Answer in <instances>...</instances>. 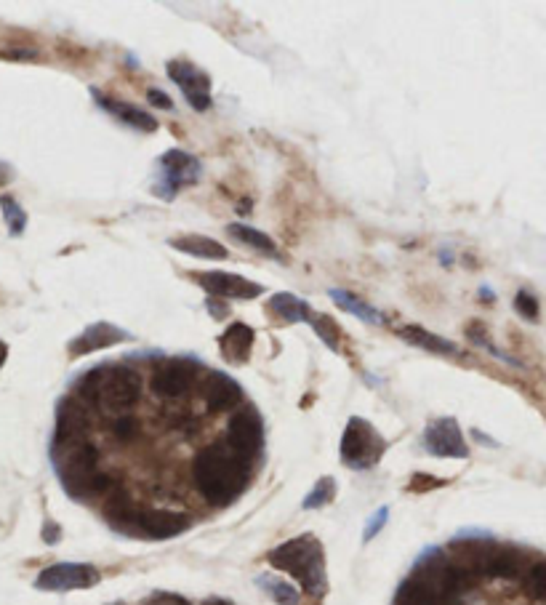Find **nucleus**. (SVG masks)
<instances>
[{
    "instance_id": "4",
    "label": "nucleus",
    "mask_w": 546,
    "mask_h": 605,
    "mask_svg": "<svg viewBox=\"0 0 546 605\" xmlns=\"http://www.w3.org/2000/svg\"><path fill=\"white\" fill-rule=\"evenodd\" d=\"M62 483L72 499L104 494L110 488V478L99 472V451L88 443H80L62 462Z\"/></svg>"
},
{
    "instance_id": "33",
    "label": "nucleus",
    "mask_w": 546,
    "mask_h": 605,
    "mask_svg": "<svg viewBox=\"0 0 546 605\" xmlns=\"http://www.w3.org/2000/svg\"><path fill=\"white\" fill-rule=\"evenodd\" d=\"M147 605H190V603H187L184 598H179V595H155Z\"/></svg>"
},
{
    "instance_id": "36",
    "label": "nucleus",
    "mask_w": 546,
    "mask_h": 605,
    "mask_svg": "<svg viewBox=\"0 0 546 605\" xmlns=\"http://www.w3.org/2000/svg\"><path fill=\"white\" fill-rule=\"evenodd\" d=\"M8 358V347L3 342H0V368H3V363H6Z\"/></svg>"
},
{
    "instance_id": "25",
    "label": "nucleus",
    "mask_w": 546,
    "mask_h": 605,
    "mask_svg": "<svg viewBox=\"0 0 546 605\" xmlns=\"http://www.w3.org/2000/svg\"><path fill=\"white\" fill-rule=\"evenodd\" d=\"M309 326L315 328V334L320 336L325 342V347L333 352H339V326H336V320H331L328 315H315V318L309 320Z\"/></svg>"
},
{
    "instance_id": "2",
    "label": "nucleus",
    "mask_w": 546,
    "mask_h": 605,
    "mask_svg": "<svg viewBox=\"0 0 546 605\" xmlns=\"http://www.w3.org/2000/svg\"><path fill=\"white\" fill-rule=\"evenodd\" d=\"M78 395L107 411H128L139 403L142 376L128 366H99L80 379Z\"/></svg>"
},
{
    "instance_id": "3",
    "label": "nucleus",
    "mask_w": 546,
    "mask_h": 605,
    "mask_svg": "<svg viewBox=\"0 0 546 605\" xmlns=\"http://www.w3.org/2000/svg\"><path fill=\"white\" fill-rule=\"evenodd\" d=\"M272 568H280L309 592L320 595L325 590V555L323 544L312 534L296 536L270 552Z\"/></svg>"
},
{
    "instance_id": "34",
    "label": "nucleus",
    "mask_w": 546,
    "mask_h": 605,
    "mask_svg": "<svg viewBox=\"0 0 546 605\" xmlns=\"http://www.w3.org/2000/svg\"><path fill=\"white\" fill-rule=\"evenodd\" d=\"M387 515H389L387 510H381L379 515H373L371 528H368V531H365V539H373V534H376V531H379V528L384 526V523H387Z\"/></svg>"
},
{
    "instance_id": "8",
    "label": "nucleus",
    "mask_w": 546,
    "mask_h": 605,
    "mask_svg": "<svg viewBox=\"0 0 546 605\" xmlns=\"http://www.w3.org/2000/svg\"><path fill=\"white\" fill-rule=\"evenodd\" d=\"M227 446L238 456H243L246 462L262 451L264 424L254 408H243V411L232 416L230 427H227Z\"/></svg>"
},
{
    "instance_id": "32",
    "label": "nucleus",
    "mask_w": 546,
    "mask_h": 605,
    "mask_svg": "<svg viewBox=\"0 0 546 605\" xmlns=\"http://www.w3.org/2000/svg\"><path fill=\"white\" fill-rule=\"evenodd\" d=\"M147 99H150V104L160 107V110H171V107H174L171 96H168L166 91H160V88H150V91H147Z\"/></svg>"
},
{
    "instance_id": "11",
    "label": "nucleus",
    "mask_w": 546,
    "mask_h": 605,
    "mask_svg": "<svg viewBox=\"0 0 546 605\" xmlns=\"http://www.w3.org/2000/svg\"><path fill=\"white\" fill-rule=\"evenodd\" d=\"M424 446L429 454L445 456V459H467L469 448L464 443L456 419H437L424 432Z\"/></svg>"
},
{
    "instance_id": "20",
    "label": "nucleus",
    "mask_w": 546,
    "mask_h": 605,
    "mask_svg": "<svg viewBox=\"0 0 546 605\" xmlns=\"http://www.w3.org/2000/svg\"><path fill=\"white\" fill-rule=\"evenodd\" d=\"M219 347H222L224 358L232 360V363H243L254 347V328L246 326V323H232L219 339Z\"/></svg>"
},
{
    "instance_id": "7",
    "label": "nucleus",
    "mask_w": 546,
    "mask_h": 605,
    "mask_svg": "<svg viewBox=\"0 0 546 605\" xmlns=\"http://www.w3.org/2000/svg\"><path fill=\"white\" fill-rule=\"evenodd\" d=\"M99 582V571L86 563H56L48 566L38 576L35 587L46 592H70V590H88Z\"/></svg>"
},
{
    "instance_id": "37",
    "label": "nucleus",
    "mask_w": 546,
    "mask_h": 605,
    "mask_svg": "<svg viewBox=\"0 0 546 605\" xmlns=\"http://www.w3.org/2000/svg\"><path fill=\"white\" fill-rule=\"evenodd\" d=\"M8 176H11V171H8V168H6V166H3V163H0V184L6 182Z\"/></svg>"
},
{
    "instance_id": "14",
    "label": "nucleus",
    "mask_w": 546,
    "mask_h": 605,
    "mask_svg": "<svg viewBox=\"0 0 546 605\" xmlns=\"http://www.w3.org/2000/svg\"><path fill=\"white\" fill-rule=\"evenodd\" d=\"M88 432V416L83 403L75 398H67L56 411V443L59 446H80Z\"/></svg>"
},
{
    "instance_id": "10",
    "label": "nucleus",
    "mask_w": 546,
    "mask_h": 605,
    "mask_svg": "<svg viewBox=\"0 0 546 605\" xmlns=\"http://www.w3.org/2000/svg\"><path fill=\"white\" fill-rule=\"evenodd\" d=\"M195 376H198L195 360H166L152 371V392L158 398H182L195 382Z\"/></svg>"
},
{
    "instance_id": "30",
    "label": "nucleus",
    "mask_w": 546,
    "mask_h": 605,
    "mask_svg": "<svg viewBox=\"0 0 546 605\" xmlns=\"http://www.w3.org/2000/svg\"><path fill=\"white\" fill-rule=\"evenodd\" d=\"M515 310L523 315L525 320H531V323H536L539 320V299L531 294V291H517L515 296Z\"/></svg>"
},
{
    "instance_id": "29",
    "label": "nucleus",
    "mask_w": 546,
    "mask_h": 605,
    "mask_svg": "<svg viewBox=\"0 0 546 605\" xmlns=\"http://www.w3.org/2000/svg\"><path fill=\"white\" fill-rule=\"evenodd\" d=\"M333 494H336V486H333V480L323 478L315 488H312V494L307 496V502H304V510H317V507H323V504L331 502Z\"/></svg>"
},
{
    "instance_id": "28",
    "label": "nucleus",
    "mask_w": 546,
    "mask_h": 605,
    "mask_svg": "<svg viewBox=\"0 0 546 605\" xmlns=\"http://www.w3.org/2000/svg\"><path fill=\"white\" fill-rule=\"evenodd\" d=\"M0 206H3V216H6L11 235H22L24 224H27V214H24L22 208H19V203L6 195V198L0 200Z\"/></svg>"
},
{
    "instance_id": "35",
    "label": "nucleus",
    "mask_w": 546,
    "mask_h": 605,
    "mask_svg": "<svg viewBox=\"0 0 546 605\" xmlns=\"http://www.w3.org/2000/svg\"><path fill=\"white\" fill-rule=\"evenodd\" d=\"M206 307H208V310H214V318H222V315H224V307H222V304H216L214 299H208Z\"/></svg>"
},
{
    "instance_id": "38",
    "label": "nucleus",
    "mask_w": 546,
    "mask_h": 605,
    "mask_svg": "<svg viewBox=\"0 0 546 605\" xmlns=\"http://www.w3.org/2000/svg\"><path fill=\"white\" fill-rule=\"evenodd\" d=\"M203 605H232L230 600H208V603H203Z\"/></svg>"
},
{
    "instance_id": "6",
    "label": "nucleus",
    "mask_w": 546,
    "mask_h": 605,
    "mask_svg": "<svg viewBox=\"0 0 546 605\" xmlns=\"http://www.w3.org/2000/svg\"><path fill=\"white\" fill-rule=\"evenodd\" d=\"M126 528L134 526L136 534L147 536V539H174L190 528V518L182 512L171 510H144L131 512L123 523Z\"/></svg>"
},
{
    "instance_id": "12",
    "label": "nucleus",
    "mask_w": 546,
    "mask_h": 605,
    "mask_svg": "<svg viewBox=\"0 0 546 605\" xmlns=\"http://www.w3.org/2000/svg\"><path fill=\"white\" fill-rule=\"evenodd\" d=\"M195 283L208 291V296H219V299H256L264 291L259 283H251L230 272H200L195 275Z\"/></svg>"
},
{
    "instance_id": "22",
    "label": "nucleus",
    "mask_w": 546,
    "mask_h": 605,
    "mask_svg": "<svg viewBox=\"0 0 546 605\" xmlns=\"http://www.w3.org/2000/svg\"><path fill=\"white\" fill-rule=\"evenodd\" d=\"M270 312L280 315L285 323H304V320H312V310H309L307 302H301L299 296L293 294H275L267 302Z\"/></svg>"
},
{
    "instance_id": "19",
    "label": "nucleus",
    "mask_w": 546,
    "mask_h": 605,
    "mask_svg": "<svg viewBox=\"0 0 546 605\" xmlns=\"http://www.w3.org/2000/svg\"><path fill=\"white\" fill-rule=\"evenodd\" d=\"M171 246L182 254L198 256V259H211V262H224L230 251L214 238H206V235H182V238L171 240Z\"/></svg>"
},
{
    "instance_id": "27",
    "label": "nucleus",
    "mask_w": 546,
    "mask_h": 605,
    "mask_svg": "<svg viewBox=\"0 0 546 605\" xmlns=\"http://www.w3.org/2000/svg\"><path fill=\"white\" fill-rule=\"evenodd\" d=\"M525 590L531 592L536 600H544L546 603V560L525 571Z\"/></svg>"
},
{
    "instance_id": "16",
    "label": "nucleus",
    "mask_w": 546,
    "mask_h": 605,
    "mask_svg": "<svg viewBox=\"0 0 546 605\" xmlns=\"http://www.w3.org/2000/svg\"><path fill=\"white\" fill-rule=\"evenodd\" d=\"M528 571V558L517 547H504V544H491V550L485 555L483 576L493 579H517Z\"/></svg>"
},
{
    "instance_id": "5",
    "label": "nucleus",
    "mask_w": 546,
    "mask_h": 605,
    "mask_svg": "<svg viewBox=\"0 0 546 605\" xmlns=\"http://www.w3.org/2000/svg\"><path fill=\"white\" fill-rule=\"evenodd\" d=\"M384 454V440L365 419H349L341 438V459L352 470H368Z\"/></svg>"
},
{
    "instance_id": "26",
    "label": "nucleus",
    "mask_w": 546,
    "mask_h": 605,
    "mask_svg": "<svg viewBox=\"0 0 546 605\" xmlns=\"http://www.w3.org/2000/svg\"><path fill=\"white\" fill-rule=\"evenodd\" d=\"M259 584L267 587V592H270L272 598H275L280 605H299V592L293 590V584L277 582V579H267V576H262Z\"/></svg>"
},
{
    "instance_id": "31",
    "label": "nucleus",
    "mask_w": 546,
    "mask_h": 605,
    "mask_svg": "<svg viewBox=\"0 0 546 605\" xmlns=\"http://www.w3.org/2000/svg\"><path fill=\"white\" fill-rule=\"evenodd\" d=\"M115 438L118 440H126V443H131V440L139 435V422H136L134 416H120L118 422H115Z\"/></svg>"
},
{
    "instance_id": "17",
    "label": "nucleus",
    "mask_w": 546,
    "mask_h": 605,
    "mask_svg": "<svg viewBox=\"0 0 546 605\" xmlns=\"http://www.w3.org/2000/svg\"><path fill=\"white\" fill-rule=\"evenodd\" d=\"M240 398H243V390H240V384L235 379H230L227 374H214L206 376V382H203V400H206L208 411H230L232 406H238Z\"/></svg>"
},
{
    "instance_id": "1",
    "label": "nucleus",
    "mask_w": 546,
    "mask_h": 605,
    "mask_svg": "<svg viewBox=\"0 0 546 605\" xmlns=\"http://www.w3.org/2000/svg\"><path fill=\"white\" fill-rule=\"evenodd\" d=\"M248 462L238 456L227 443H214L203 448L192 467V478L200 496L214 507L235 502L248 486Z\"/></svg>"
},
{
    "instance_id": "23",
    "label": "nucleus",
    "mask_w": 546,
    "mask_h": 605,
    "mask_svg": "<svg viewBox=\"0 0 546 605\" xmlns=\"http://www.w3.org/2000/svg\"><path fill=\"white\" fill-rule=\"evenodd\" d=\"M227 232H230L232 238L238 240V243H243V246L256 248L259 254H267V256H275V259H280V251H277L275 240H272L270 235H264V232L254 230V227H246V224H230Z\"/></svg>"
},
{
    "instance_id": "21",
    "label": "nucleus",
    "mask_w": 546,
    "mask_h": 605,
    "mask_svg": "<svg viewBox=\"0 0 546 605\" xmlns=\"http://www.w3.org/2000/svg\"><path fill=\"white\" fill-rule=\"evenodd\" d=\"M400 336H403L405 342L416 344L421 350L435 352V355H456V352H459L456 344L443 339V336L432 334V331H427V328L421 326H403L400 328Z\"/></svg>"
},
{
    "instance_id": "18",
    "label": "nucleus",
    "mask_w": 546,
    "mask_h": 605,
    "mask_svg": "<svg viewBox=\"0 0 546 605\" xmlns=\"http://www.w3.org/2000/svg\"><path fill=\"white\" fill-rule=\"evenodd\" d=\"M91 94H94L96 104H99L104 112L115 115L120 123H126V126H134L136 131H147V134L158 131V120L152 118L150 112L139 110L136 104H128V102H123V99H115V96L99 94L96 88H91Z\"/></svg>"
},
{
    "instance_id": "13",
    "label": "nucleus",
    "mask_w": 546,
    "mask_h": 605,
    "mask_svg": "<svg viewBox=\"0 0 546 605\" xmlns=\"http://www.w3.org/2000/svg\"><path fill=\"white\" fill-rule=\"evenodd\" d=\"M160 168H163V179H160L158 184H168L166 200L174 198L179 187L195 184L200 179V163L190 152L168 150L166 155L160 158Z\"/></svg>"
},
{
    "instance_id": "24",
    "label": "nucleus",
    "mask_w": 546,
    "mask_h": 605,
    "mask_svg": "<svg viewBox=\"0 0 546 605\" xmlns=\"http://www.w3.org/2000/svg\"><path fill=\"white\" fill-rule=\"evenodd\" d=\"M328 296H331V302H336L341 307V310L352 312V315H357L360 320H365V323H371V326H376V323H381V315L376 310H373L371 304H365L363 299H357L355 294H349V291H344V288H331L328 291Z\"/></svg>"
},
{
    "instance_id": "15",
    "label": "nucleus",
    "mask_w": 546,
    "mask_h": 605,
    "mask_svg": "<svg viewBox=\"0 0 546 605\" xmlns=\"http://www.w3.org/2000/svg\"><path fill=\"white\" fill-rule=\"evenodd\" d=\"M131 334H126L123 328L112 326V323H91L88 328H83V334H78L70 342V355H88V352H99L107 350V347H115L120 342H128Z\"/></svg>"
},
{
    "instance_id": "9",
    "label": "nucleus",
    "mask_w": 546,
    "mask_h": 605,
    "mask_svg": "<svg viewBox=\"0 0 546 605\" xmlns=\"http://www.w3.org/2000/svg\"><path fill=\"white\" fill-rule=\"evenodd\" d=\"M166 70L168 78L182 88V94L187 96V102H190L195 110L206 112L208 107H211V78H208V72H203L192 62H184V59L168 62Z\"/></svg>"
}]
</instances>
